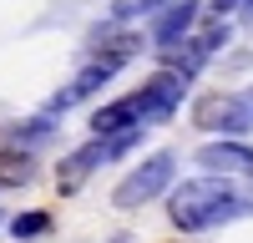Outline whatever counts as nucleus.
Wrapping results in <instances>:
<instances>
[{
    "instance_id": "nucleus-1",
    "label": "nucleus",
    "mask_w": 253,
    "mask_h": 243,
    "mask_svg": "<svg viewBox=\"0 0 253 243\" xmlns=\"http://www.w3.org/2000/svg\"><path fill=\"white\" fill-rule=\"evenodd\" d=\"M243 213V198L228 177H193L182 182V188L167 193V218H172V228L182 233H203V228H218V223L238 218Z\"/></svg>"
},
{
    "instance_id": "nucleus-2",
    "label": "nucleus",
    "mask_w": 253,
    "mask_h": 243,
    "mask_svg": "<svg viewBox=\"0 0 253 243\" xmlns=\"http://www.w3.org/2000/svg\"><path fill=\"white\" fill-rule=\"evenodd\" d=\"M137 137H142V127H137V132H122V137H91L86 147L66 152V157H61V167H56V188L71 198L81 182H86V177L101 167V162H117L126 147H137Z\"/></svg>"
},
{
    "instance_id": "nucleus-3",
    "label": "nucleus",
    "mask_w": 253,
    "mask_h": 243,
    "mask_svg": "<svg viewBox=\"0 0 253 243\" xmlns=\"http://www.w3.org/2000/svg\"><path fill=\"white\" fill-rule=\"evenodd\" d=\"M193 122L203 132H218V137H243L253 132V86L243 91H213L193 107Z\"/></svg>"
},
{
    "instance_id": "nucleus-4",
    "label": "nucleus",
    "mask_w": 253,
    "mask_h": 243,
    "mask_svg": "<svg viewBox=\"0 0 253 243\" xmlns=\"http://www.w3.org/2000/svg\"><path fill=\"white\" fill-rule=\"evenodd\" d=\"M172 177H177V157H172V152H152L142 167H132V172L117 182L112 202H117V208H142V202L172 193Z\"/></svg>"
},
{
    "instance_id": "nucleus-5",
    "label": "nucleus",
    "mask_w": 253,
    "mask_h": 243,
    "mask_svg": "<svg viewBox=\"0 0 253 243\" xmlns=\"http://www.w3.org/2000/svg\"><path fill=\"white\" fill-rule=\"evenodd\" d=\"M198 10H203V0H172L167 10L152 15V31H147V40L167 56V51H177L187 36L198 31Z\"/></svg>"
},
{
    "instance_id": "nucleus-6",
    "label": "nucleus",
    "mask_w": 253,
    "mask_h": 243,
    "mask_svg": "<svg viewBox=\"0 0 253 243\" xmlns=\"http://www.w3.org/2000/svg\"><path fill=\"white\" fill-rule=\"evenodd\" d=\"M137 96H142V127H157V122H167V117L182 107V96H187V76H177V71L162 66Z\"/></svg>"
},
{
    "instance_id": "nucleus-7",
    "label": "nucleus",
    "mask_w": 253,
    "mask_h": 243,
    "mask_svg": "<svg viewBox=\"0 0 253 243\" xmlns=\"http://www.w3.org/2000/svg\"><path fill=\"white\" fill-rule=\"evenodd\" d=\"M117 71H122V66H117V61H107V56H96V61H86V66H81V71L71 76V86H66V91H56V96L46 101V117H61L66 107H76V101H86V96H96V91L107 86V81H112Z\"/></svg>"
},
{
    "instance_id": "nucleus-8",
    "label": "nucleus",
    "mask_w": 253,
    "mask_h": 243,
    "mask_svg": "<svg viewBox=\"0 0 253 243\" xmlns=\"http://www.w3.org/2000/svg\"><path fill=\"white\" fill-rule=\"evenodd\" d=\"M198 167H208L213 177H233V172H253V147L238 137H213V142H203L198 147Z\"/></svg>"
},
{
    "instance_id": "nucleus-9",
    "label": "nucleus",
    "mask_w": 253,
    "mask_h": 243,
    "mask_svg": "<svg viewBox=\"0 0 253 243\" xmlns=\"http://www.w3.org/2000/svg\"><path fill=\"white\" fill-rule=\"evenodd\" d=\"M137 127H142V96L137 91L91 112V137H122V132H137Z\"/></svg>"
},
{
    "instance_id": "nucleus-10",
    "label": "nucleus",
    "mask_w": 253,
    "mask_h": 243,
    "mask_svg": "<svg viewBox=\"0 0 253 243\" xmlns=\"http://www.w3.org/2000/svg\"><path fill=\"white\" fill-rule=\"evenodd\" d=\"M91 51L122 66V61H132V56L142 51V36H137V31H117V20H112V26H101V31L91 36Z\"/></svg>"
},
{
    "instance_id": "nucleus-11",
    "label": "nucleus",
    "mask_w": 253,
    "mask_h": 243,
    "mask_svg": "<svg viewBox=\"0 0 253 243\" xmlns=\"http://www.w3.org/2000/svg\"><path fill=\"white\" fill-rule=\"evenodd\" d=\"M5 137H10V147H15V152H31V147H41V142H51V137H56V117H31V122H15Z\"/></svg>"
},
{
    "instance_id": "nucleus-12",
    "label": "nucleus",
    "mask_w": 253,
    "mask_h": 243,
    "mask_svg": "<svg viewBox=\"0 0 253 243\" xmlns=\"http://www.w3.org/2000/svg\"><path fill=\"white\" fill-rule=\"evenodd\" d=\"M31 172H36L31 152H15V147L0 152V188H20V182H31Z\"/></svg>"
},
{
    "instance_id": "nucleus-13",
    "label": "nucleus",
    "mask_w": 253,
    "mask_h": 243,
    "mask_svg": "<svg viewBox=\"0 0 253 243\" xmlns=\"http://www.w3.org/2000/svg\"><path fill=\"white\" fill-rule=\"evenodd\" d=\"M172 0H112V20L122 26V20H142V15H157L167 10Z\"/></svg>"
},
{
    "instance_id": "nucleus-14",
    "label": "nucleus",
    "mask_w": 253,
    "mask_h": 243,
    "mask_svg": "<svg viewBox=\"0 0 253 243\" xmlns=\"http://www.w3.org/2000/svg\"><path fill=\"white\" fill-rule=\"evenodd\" d=\"M41 233H51V213H15L10 218V238H41Z\"/></svg>"
},
{
    "instance_id": "nucleus-15",
    "label": "nucleus",
    "mask_w": 253,
    "mask_h": 243,
    "mask_svg": "<svg viewBox=\"0 0 253 243\" xmlns=\"http://www.w3.org/2000/svg\"><path fill=\"white\" fill-rule=\"evenodd\" d=\"M208 5H213V15H228V10H238L243 0H208Z\"/></svg>"
},
{
    "instance_id": "nucleus-16",
    "label": "nucleus",
    "mask_w": 253,
    "mask_h": 243,
    "mask_svg": "<svg viewBox=\"0 0 253 243\" xmlns=\"http://www.w3.org/2000/svg\"><path fill=\"white\" fill-rule=\"evenodd\" d=\"M243 10H248V15H253V0H243Z\"/></svg>"
},
{
    "instance_id": "nucleus-17",
    "label": "nucleus",
    "mask_w": 253,
    "mask_h": 243,
    "mask_svg": "<svg viewBox=\"0 0 253 243\" xmlns=\"http://www.w3.org/2000/svg\"><path fill=\"white\" fill-rule=\"evenodd\" d=\"M112 243H126V238H112Z\"/></svg>"
},
{
    "instance_id": "nucleus-18",
    "label": "nucleus",
    "mask_w": 253,
    "mask_h": 243,
    "mask_svg": "<svg viewBox=\"0 0 253 243\" xmlns=\"http://www.w3.org/2000/svg\"><path fill=\"white\" fill-rule=\"evenodd\" d=\"M177 243H182V238H177Z\"/></svg>"
}]
</instances>
